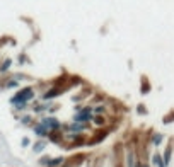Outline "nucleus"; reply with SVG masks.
<instances>
[{"instance_id": "39448f33", "label": "nucleus", "mask_w": 174, "mask_h": 167, "mask_svg": "<svg viewBox=\"0 0 174 167\" xmlns=\"http://www.w3.org/2000/svg\"><path fill=\"white\" fill-rule=\"evenodd\" d=\"M34 135H38V137H41V138H45V137H48V135H50V130L39 123V125H34Z\"/></svg>"}, {"instance_id": "f3484780", "label": "nucleus", "mask_w": 174, "mask_h": 167, "mask_svg": "<svg viewBox=\"0 0 174 167\" xmlns=\"http://www.w3.org/2000/svg\"><path fill=\"white\" fill-rule=\"evenodd\" d=\"M19 85V80L17 78H12V80H9L7 84H5V87H17Z\"/></svg>"}, {"instance_id": "7ed1b4c3", "label": "nucleus", "mask_w": 174, "mask_h": 167, "mask_svg": "<svg viewBox=\"0 0 174 167\" xmlns=\"http://www.w3.org/2000/svg\"><path fill=\"white\" fill-rule=\"evenodd\" d=\"M17 94H19L21 97H22V99L26 101V102H29V101H33V99H34V89H33V87H24V89H21Z\"/></svg>"}, {"instance_id": "393cba45", "label": "nucleus", "mask_w": 174, "mask_h": 167, "mask_svg": "<svg viewBox=\"0 0 174 167\" xmlns=\"http://www.w3.org/2000/svg\"><path fill=\"white\" fill-rule=\"evenodd\" d=\"M144 167H148V165H144Z\"/></svg>"}, {"instance_id": "423d86ee", "label": "nucleus", "mask_w": 174, "mask_h": 167, "mask_svg": "<svg viewBox=\"0 0 174 167\" xmlns=\"http://www.w3.org/2000/svg\"><path fill=\"white\" fill-rule=\"evenodd\" d=\"M137 165V157H135L133 150H128L126 153V167H135Z\"/></svg>"}, {"instance_id": "4be33fe9", "label": "nucleus", "mask_w": 174, "mask_h": 167, "mask_svg": "<svg viewBox=\"0 0 174 167\" xmlns=\"http://www.w3.org/2000/svg\"><path fill=\"white\" fill-rule=\"evenodd\" d=\"M137 111L140 113V114H145V113H147V109H145L144 106H138V108H137Z\"/></svg>"}, {"instance_id": "9b49d317", "label": "nucleus", "mask_w": 174, "mask_h": 167, "mask_svg": "<svg viewBox=\"0 0 174 167\" xmlns=\"http://www.w3.org/2000/svg\"><path fill=\"white\" fill-rule=\"evenodd\" d=\"M162 140H164V135H162V133L152 135V145H154V147H159V145L162 143Z\"/></svg>"}, {"instance_id": "f8f14e48", "label": "nucleus", "mask_w": 174, "mask_h": 167, "mask_svg": "<svg viewBox=\"0 0 174 167\" xmlns=\"http://www.w3.org/2000/svg\"><path fill=\"white\" fill-rule=\"evenodd\" d=\"M45 149H46V143H45L43 140H39V141H38V143L33 147V152H34V153H39V152H43Z\"/></svg>"}, {"instance_id": "4468645a", "label": "nucleus", "mask_w": 174, "mask_h": 167, "mask_svg": "<svg viewBox=\"0 0 174 167\" xmlns=\"http://www.w3.org/2000/svg\"><path fill=\"white\" fill-rule=\"evenodd\" d=\"M10 65H12V60H10V58H7V60L4 62V63L0 65V74H4V72H7L9 68H10Z\"/></svg>"}, {"instance_id": "6ab92c4d", "label": "nucleus", "mask_w": 174, "mask_h": 167, "mask_svg": "<svg viewBox=\"0 0 174 167\" xmlns=\"http://www.w3.org/2000/svg\"><path fill=\"white\" fill-rule=\"evenodd\" d=\"M94 113H96V116H99V114H103L104 111H106V108H104V106H97V108H94L92 109Z\"/></svg>"}, {"instance_id": "2eb2a0df", "label": "nucleus", "mask_w": 174, "mask_h": 167, "mask_svg": "<svg viewBox=\"0 0 174 167\" xmlns=\"http://www.w3.org/2000/svg\"><path fill=\"white\" fill-rule=\"evenodd\" d=\"M92 123H94V125H97V126H103L104 123H106V119H104L103 116H96V114H94V118H92Z\"/></svg>"}, {"instance_id": "0eeeda50", "label": "nucleus", "mask_w": 174, "mask_h": 167, "mask_svg": "<svg viewBox=\"0 0 174 167\" xmlns=\"http://www.w3.org/2000/svg\"><path fill=\"white\" fill-rule=\"evenodd\" d=\"M65 128H67L68 131H74V133H82V131H84L87 126H85V125H79V123H74V125H67Z\"/></svg>"}, {"instance_id": "5701e85b", "label": "nucleus", "mask_w": 174, "mask_h": 167, "mask_svg": "<svg viewBox=\"0 0 174 167\" xmlns=\"http://www.w3.org/2000/svg\"><path fill=\"white\" fill-rule=\"evenodd\" d=\"M135 167H144V164H140V162L137 160V165H135Z\"/></svg>"}, {"instance_id": "ddd939ff", "label": "nucleus", "mask_w": 174, "mask_h": 167, "mask_svg": "<svg viewBox=\"0 0 174 167\" xmlns=\"http://www.w3.org/2000/svg\"><path fill=\"white\" fill-rule=\"evenodd\" d=\"M63 162H65V159H63V157H56V159H50L48 165H51V167H58L60 164H63Z\"/></svg>"}, {"instance_id": "b1692460", "label": "nucleus", "mask_w": 174, "mask_h": 167, "mask_svg": "<svg viewBox=\"0 0 174 167\" xmlns=\"http://www.w3.org/2000/svg\"><path fill=\"white\" fill-rule=\"evenodd\" d=\"M46 167H51V165H46Z\"/></svg>"}, {"instance_id": "a211bd4d", "label": "nucleus", "mask_w": 174, "mask_h": 167, "mask_svg": "<svg viewBox=\"0 0 174 167\" xmlns=\"http://www.w3.org/2000/svg\"><path fill=\"white\" fill-rule=\"evenodd\" d=\"M148 84H147V78H144V84H142V94H148Z\"/></svg>"}, {"instance_id": "9d476101", "label": "nucleus", "mask_w": 174, "mask_h": 167, "mask_svg": "<svg viewBox=\"0 0 174 167\" xmlns=\"http://www.w3.org/2000/svg\"><path fill=\"white\" fill-rule=\"evenodd\" d=\"M152 164H154L156 167H166V165H164V160H162V155H160V153H154V155H152Z\"/></svg>"}, {"instance_id": "20e7f679", "label": "nucleus", "mask_w": 174, "mask_h": 167, "mask_svg": "<svg viewBox=\"0 0 174 167\" xmlns=\"http://www.w3.org/2000/svg\"><path fill=\"white\" fill-rule=\"evenodd\" d=\"M60 94H63V89H62V87H51L48 92H45L41 97H43L45 101H50V99H53V97H58Z\"/></svg>"}, {"instance_id": "aec40b11", "label": "nucleus", "mask_w": 174, "mask_h": 167, "mask_svg": "<svg viewBox=\"0 0 174 167\" xmlns=\"http://www.w3.org/2000/svg\"><path fill=\"white\" fill-rule=\"evenodd\" d=\"M50 106L48 104H41V106H36V108H34V111L36 113H41V111H45V109H48Z\"/></svg>"}, {"instance_id": "dca6fc26", "label": "nucleus", "mask_w": 174, "mask_h": 167, "mask_svg": "<svg viewBox=\"0 0 174 167\" xmlns=\"http://www.w3.org/2000/svg\"><path fill=\"white\" fill-rule=\"evenodd\" d=\"M31 121H33V118H31L29 114H26V116L21 118V123H22V125H31Z\"/></svg>"}, {"instance_id": "412c9836", "label": "nucleus", "mask_w": 174, "mask_h": 167, "mask_svg": "<svg viewBox=\"0 0 174 167\" xmlns=\"http://www.w3.org/2000/svg\"><path fill=\"white\" fill-rule=\"evenodd\" d=\"M21 143H22V147H29V145H31V140H29L27 137H24L22 140H21Z\"/></svg>"}, {"instance_id": "f257e3e1", "label": "nucleus", "mask_w": 174, "mask_h": 167, "mask_svg": "<svg viewBox=\"0 0 174 167\" xmlns=\"http://www.w3.org/2000/svg\"><path fill=\"white\" fill-rule=\"evenodd\" d=\"M41 125H43V126H46L50 131H60V130H62V123H60L56 118H53V116L43 118V119H41Z\"/></svg>"}, {"instance_id": "f03ea898", "label": "nucleus", "mask_w": 174, "mask_h": 167, "mask_svg": "<svg viewBox=\"0 0 174 167\" xmlns=\"http://www.w3.org/2000/svg\"><path fill=\"white\" fill-rule=\"evenodd\" d=\"M92 118H94L92 113H82V111H79L77 114L74 116V123H79V125H85L87 121H92Z\"/></svg>"}, {"instance_id": "1a4fd4ad", "label": "nucleus", "mask_w": 174, "mask_h": 167, "mask_svg": "<svg viewBox=\"0 0 174 167\" xmlns=\"http://www.w3.org/2000/svg\"><path fill=\"white\" fill-rule=\"evenodd\" d=\"M171 157H172V147H167L166 149V152H164V155H162V160H164V165H169V162H171Z\"/></svg>"}, {"instance_id": "6e6552de", "label": "nucleus", "mask_w": 174, "mask_h": 167, "mask_svg": "<svg viewBox=\"0 0 174 167\" xmlns=\"http://www.w3.org/2000/svg\"><path fill=\"white\" fill-rule=\"evenodd\" d=\"M48 138L53 141V143H62V140H63V135H62V131H50Z\"/></svg>"}]
</instances>
